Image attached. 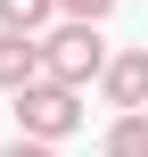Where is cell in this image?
<instances>
[{"instance_id":"cell-1","label":"cell","mask_w":148,"mask_h":157,"mask_svg":"<svg viewBox=\"0 0 148 157\" xmlns=\"http://www.w3.org/2000/svg\"><path fill=\"white\" fill-rule=\"evenodd\" d=\"M107 41H99V17H58L49 33H41V66L58 75V83H99L107 75Z\"/></svg>"},{"instance_id":"cell-2","label":"cell","mask_w":148,"mask_h":157,"mask_svg":"<svg viewBox=\"0 0 148 157\" xmlns=\"http://www.w3.org/2000/svg\"><path fill=\"white\" fill-rule=\"evenodd\" d=\"M16 132H41V141L82 132V83H58V75L25 83V91H16Z\"/></svg>"},{"instance_id":"cell-3","label":"cell","mask_w":148,"mask_h":157,"mask_svg":"<svg viewBox=\"0 0 148 157\" xmlns=\"http://www.w3.org/2000/svg\"><path fill=\"white\" fill-rule=\"evenodd\" d=\"M49 66H41V33H16V25H0V91L16 99L25 83H41Z\"/></svg>"},{"instance_id":"cell-4","label":"cell","mask_w":148,"mask_h":157,"mask_svg":"<svg viewBox=\"0 0 148 157\" xmlns=\"http://www.w3.org/2000/svg\"><path fill=\"white\" fill-rule=\"evenodd\" d=\"M99 91H107V108H148V41H140V50H115V58H107Z\"/></svg>"},{"instance_id":"cell-5","label":"cell","mask_w":148,"mask_h":157,"mask_svg":"<svg viewBox=\"0 0 148 157\" xmlns=\"http://www.w3.org/2000/svg\"><path fill=\"white\" fill-rule=\"evenodd\" d=\"M99 157H148V108H115V124H107Z\"/></svg>"},{"instance_id":"cell-6","label":"cell","mask_w":148,"mask_h":157,"mask_svg":"<svg viewBox=\"0 0 148 157\" xmlns=\"http://www.w3.org/2000/svg\"><path fill=\"white\" fill-rule=\"evenodd\" d=\"M49 17H66L58 0H0V25H16V33H49Z\"/></svg>"},{"instance_id":"cell-7","label":"cell","mask_w":148,"mask_h":157,"mask_svg":"<svg viewBox=\"0 0 148 157\" xmlns=\"http://www.w3.org/2000/svg\"><path fill=\"white\" fill-rule=\"evenodd\" d=\"M0 157H58V141H41V132H16V141H8Z\"/></svg>"},{"instance_id":"cell-8","label":"cell","mask_w":148,"mask_h":157,"mask_svg":"<svg viewBox=\"0 0 148 157\" xmlns=\"http://www.w3.org/2000/svg\"><path fill=\"white\" fill-rule=\"evenodd\" d=\"M58 8H66V17H99V25L115 17V0H58Z\"/></svg>"}]
</instances>
